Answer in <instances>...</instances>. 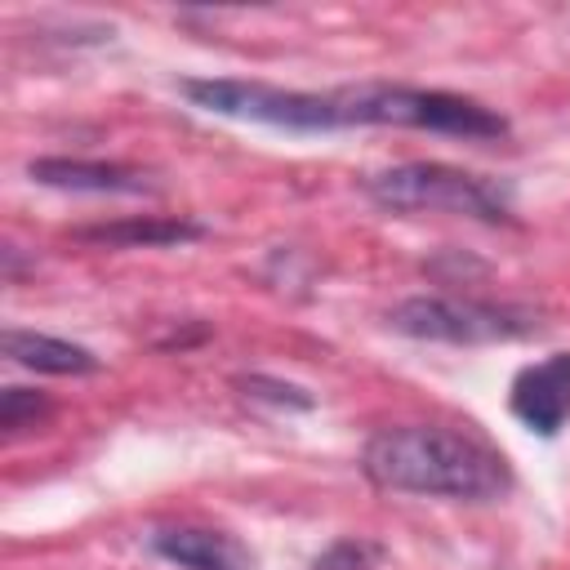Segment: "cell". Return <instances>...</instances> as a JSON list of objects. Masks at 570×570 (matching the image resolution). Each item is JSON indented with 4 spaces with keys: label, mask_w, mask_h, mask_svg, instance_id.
Wrapping results in <instances>:
<instances>
[{
    "label": "cell",
    "mask_w": 570,
    "mask_h": 570,
    "mask_svg": "<svg viewBox=\"0 0 570 570\" xmlns=\"http://www.w3.org/2000/svg\"><path fill=\"white\" fill-rule=\"evenodd\" d=\"M361 468L379 490L428 494V499H499L512 485L508 459L485 441L436 428V423H401L383 428L365 441Z\"/></svg>",
    "instance_id": "1"
},
{
    "label": "cell",
    "mask_w": 570,
    "mask_h": 570,
    "mask_svg": "<svg viewBox=\"0 0 570 570\" xmlns=\"http://www.w3.org/2000/svg\"><path fill=\"white\" fill-rule=\"evenodd\" d=\"M343 125H396V129H428L454 138H503L508 120L463 94L445 89H414V85H347L338 89Z\"/></svg>",
    "instance_id": "2"
},
{
    "label": "cell",
    "mask_w": 570,
    "mask_h": 570,
    "mask_svg": "<svg viewBox=\"0 0 570 570\" xmlns=\"http://www.w3.org/2000/svg\"><path fill=\"white\" fill-rule=\"evenodd\" d=\"M365 191L374 205L392 214H468L481 223H508L512 218V196L503 183L485 174H468L441 160H410L392 165L365 178Z\"/></svg>",
    "instance_id": "3"
},
{
    "label": "cell",
    "mask_w": 570,
    "mask_h": 570,
    "mask_svg": "<svg viewBox=\"0 0 570 570\" xmlns=\"http://www.w3.org/2000/svg\"><path fill=\"white\" fill-rule=\"evenodd\" d=\"M183 94L227 120H249V125H272L289 134H325V129H347L338 89L312 94V89H285L267 80H240V76H191L183 80Z\"/></svg>",
    "instance_id": "4"
},
{
    "label": "cell",
    "mask_w": 570,
    "mask_h": 570,
    "mask_svg": "<svg viewBox=\"0 0 570 570\" xmlns=\"http://www.w3.org/2000/svg\"><path fill=\"white\" fill-rule=\"evenodd\" d=\"M387 325L405 338H428V343H454V347H476V343H508L534 330V316L508 303H481V298H445V294H414L387 312Z\"/></svg>",
    "instance_id": "5"
},
{
    "label": "cell",
    "mask_w": 570,
    "mask_h": 570,
    "mask_svg": "<svg viewBox=\"0 0 570 570\" xmlns=\"http://www.w3.org/2000/svg\"><path fill=\"white\" fill-rule=\"evenodd\" d=\"M508 410L534 436H557L570 419V352H548L534 365H521L508 387Z\"/></svg>",
    "instance_id": "6"
},
{
    "label": "cell",
    "mask_w": 570,
    "mask_h": 570,
    "mask_svg": "<svg viewBox=\"0 0 570 570\" xmlns=\"http://www.w3.org/2000/svg\"><path fill=\"white\" fill-rule=\"evenodd\" d=\"M151 552L178 570H254V552L227 534L205 525H169L151 534Z\"/></svg>",
    "instance_id": "7"
},
{
    "label": "cell",
    "mask_w": 570,
    "mask_h": 570,
    "mask_svg": "<svg viewBox=\"0 0 570 570\" xmlns=\"http://www.w3.org/2000/svg\"><path fill=\"white\" fill-rule=\"evenodd\" d=\"M45 187L62 191H98V196H138L147 191V178L116 160H71V156H40L27 169Z\"/></svg>",
    "instance_id": "8"
},
{
    "label": "cell",
    "mask_w": 570,
    "mask_h": 570,
    "mask_svg": "<svg viewBox=\"0 0 570 570\" xmlns=\"http://www.w3.org/2000/svg\"><path fill=\"white\" fill-rule=\"evenodd\" d=\"M4 356L36 374H94L98 356L71 338H53L40 330H4Z\"/></svg>",
    "instance_id": "9"
},
{
    "label": "cell",
    "mask_w": 570,
    "mask_h": 570,
    "mask_svg": "<svg viewBox=\"0 0 570 570\" xmlns=\"http://www.w3.org/2000/svg\"><path fill=\"white\" fill-rule=\"evenodd\" d=\"M205 236L200 223L187 218H120V223H102V227H85L80 240L94 245H120V249H138V245H183Z\"/></svg>",
    "instance_id": "10"
},
{
    "label": "cell",
    "mask_w": 570,
    "mask_h": 570,
    "mask_svg": "<svg viewBox=\"0 0 570 570\" xmlns=\"http://www.w3.org/2000/svg\"><path fill=\"white\" fill-rule=\"evenodd\" d=\"M49 414V401L40 392H27V387H4L0 396V428L13 436L22 428H36L40 419Z\"/></svg>",
    "instance_id": "11"
},
{
    "label": "cell",
    "mask_w": 570,
    "mask_h": 570,
    "mask_svg": "<svg viewBox=\"0 0 570 570\" xmlns=\"http://www.w3.org/2000/svg\"><path fill=\"white\" fill-rule=\"evenodd\" d=\"M236 383L245 387V396H254V401H272V405H281V410H312V405H316L307 387H298V383H281V379H267V374H249V379H236Z\"/></svg>",
    "instance_id": "12"
}]
</instances>
